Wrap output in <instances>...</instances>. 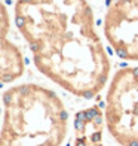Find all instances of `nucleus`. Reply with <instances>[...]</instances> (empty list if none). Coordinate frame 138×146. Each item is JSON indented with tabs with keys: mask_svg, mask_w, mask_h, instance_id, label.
I'll list each match as a JSON object with an SVG mask.
<instances>
[{
	"mask_svg": "<svg viewBox=\"0 0 138 146\" xmlns=\"http://www.w3.org/2000/svg\"><path fill=\"white\" fill-rule=\"evenodd\" d=\"M14 21L45 78L86 100L104 90L111 63L86 0H15Z\"/></svg>",
	"mask_w": 138,
	"mask_h": 146,
	"instance_id": "f257e3e1",
	"label": "nucleus"
},
{
	"mask_svg": "<svg viewBox=\"0 0 138 146\" xmlns=\"http://www.w3.org/2000/svg\"><path fill=\"white\" fill-rule=\"evenodd\" d=\"M68 128L67 108L55 91L25 82L3 92L0 146H64Z\"/></svg>",
	"mask_w": 138,
	"mask_h": 146,
	"instance_id": "f03ea898",
	"label": "nucleus"
},
{
	"mask_svg": "<svg viewBox=\"0 0 138 146\" xmlns=\"http://www.w3.org/2000/svg\"><path fill=\"white\" fill-rule=\"evenodd\" d=\"M110 137L119 146H138V66H128L111 78L104 108Z\"/></svg>",
	"mask_w": 138,
	"mask_h": 146,
	"instance_id": "7ed1b4c3",
	"label": "nucleus"
},
{
	"mask_svg": "<svg viewBox=\"0 0 138 146\" xmlns=\"http://www.w3.org/2000/svg\"><path fill=\"white\" fill-rule=\"evenodd\" d=\"M103 31L114 54L138 63V0H114L106 11Z\"/></svg>",
	"mask_w": 138,
	"mask_h": 146,
	"instance_id": "20e7f679",
	"label": "nucleus"
},
{
	"mask_svg": "<svg viewBox=\"0 0 138 146\" xmlns=\"http://www.w3.org/2000/svg\"><path fill=\"white\" fill-rule=\"evenodd\" d=\"M11 15L0 2V84H12L25 72V58L21 48L11 39Z\"/></svg>",
	"mask_w": 138,
	"mask_h": 146,
	"instance_id": "39448f33",
	"label": "nucleus"
},
{
	"mask_svg": "<svg viewBox=\"0 0 138 146\" xmlns=\"http://www.w3.org/2000/svg\"><path fill=\"white\" fill-rule=\"evenodd\" d=\"M104 110L89 106L79 110L73 121V139L70 146H106L104 145Z\"/></svg>",
	"mask_w": 138,
	"mask_h": 146,
	"instance_id": "423d86ee",
	"label": "nucleus"
},
{
	"mask_svg": "<svg viewBox=\"0 0 138 146\" xmlns=\"http://www.w3.org/2000/svg\"><path fill=\"white\" fill-rule=\"evenodd\" d=\"M0 122H2V100H0Z\"/></svg>",
	"mask_w": 138,
	"mask_h": 146,
	"instance_id": "0eeeda50",
	"label": "nucleus"
}]
</instances>
